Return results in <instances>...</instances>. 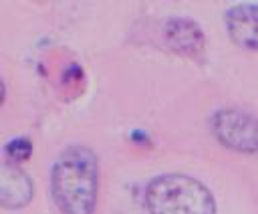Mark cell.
I'll use <instances>...</instances> for the list:
<instances>
[{
	"mask_svg": "<svg viewBox=\"0 0 258 214\" xmlns=\"http://www.w3.org/2000/svg\"><path fill=\"white\" fill-rule=\"evenodd\" d=\"M99 192V162L91 147L71 145L50 170V196L62 214H93Z\"/></svg>",
	"mask_w": 258,
	"mask_h": 214,
	"instance_id": "1",
	"label": "cell"
},
{
	"mask_svg": "<svg viewBox=\"0 0 258 214\" xmlns=\"http://www.w3.org/2000/svg\"><path fill=\"white\" fill-rule=\"evenodd\" d=\"M149 214H216L214 194L200 180L185 174H163L145 188Z\"/></svg>",
	"mask_w": 258,
	"mask_h": 214,
	"instance_id": "2",
	"label": "cell"
},
{
	"mask_svg": "<svg viewBox=\"0 0 258 214\" xmlns=\"http://www.w3.org/2000/svg\"><path fill=\"white\" fill-rule=\"evenodd\" d=\"M212 131L228 149L242 153L258 151V119L242 109L224 107L216 111L212 117Z\"/></svg>",
	"mask_w": 258,
	"mask_h": 214,
	"instance_id": "3",
	"label": "cell"
},
{
	"mask_svg": "<svg viewBox=\"0 0 258 214\" xmlns=\"http://www.w3.org/2000/svg\"><path fill=\"white\" fill-rule=\"evenodd\" d=\"M32 180L18 166L0 159V208H22L32 200Z\"/></svg>",
	"mask_w": 258,
	"mask_h": 214,
	"instance_id": "4",
	"label": "cell"
},
{
	"mask_svg": "<svg viewBox=\"0 0 258 214\" xmlns=\"http://www.w3.org/2000/svg\"><path fill=\"white\" fill-rule=\"evenodd\" d=\"M230 38L248 50H258V4L244 2L226 10L224 14Z\"/></svg>",
	"mask_w": 258,
	"mask_h": 214,
	"instance_id": "5",
	"label": "cell"
},
{
	"mask_svg": "<svg viewBox=\"0 0 258 214\" xmlns=\"http://www.w3.org/2000/svg\"><path fill=\"white\" fill-rule=\"evenodd\" d=\"M163 38L173 50H177L181 55H189V57H200L204 52V48H206L204 30L191 18L175 16V18L165 20Z\"/></svg>",
	"mask_w": 258,
	"mask_h": 214,
	"instance_id": "6",
	"label": "cell"
},
{
	"mask_svg": "<svg viewBox=\"0 0 258 214\" xmlns=\"http://www.w3.org/2000/svg\"><path fill=\"white\" fill-rule=\"evenodd\" d=\"M4 151L8 155V162L20 164V162H26L32 155V143H30L28 137H16L10 143H6Z\"/></svg>",
	"mask_w": 258,
	"mask_h": 214,
	"instance_id": "7",
	"label": "cell"
},
{
	"mask_svg": "<svg viewBox=\"0 0 258 214\" xmlns=\"http://www.w3.org/2000/svg\"><path fill=\"white\" fill-rule=\"evenodd\" d=\"M4 97H6V87H4V81L0 79V107L4 103Z\"/></svg>",
	"mask_w": 258,
	"mask_h": 214,
	"instance_id": "8",
	"label": "cell"
}]
</instances>
